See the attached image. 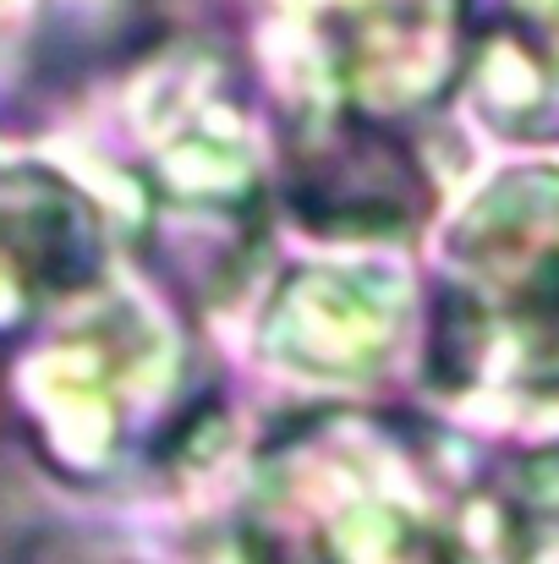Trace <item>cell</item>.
<instances>
[{"mask_svg":"<svg viewBox=\"0 0 559 564\" xmlns=\"http://www.w3.org/2000/svg\"><path fill=\"white\" fill-rule=\"evenodd\" d=\"M428 383L488 400L559 394V171H505L444 241Z\"/></svg>","mask_w":559,"mask_h":564,"instance_id":"obj_1","label":"cell"},{"mask_svg":"<svg viewBox=\"0 0 559 564\" xmlns=\"http://www.w3.org/2000/svg\"><path fill=\"white\" fill-rule=\"evenodd\" d=\"M165 324H154L116 285H99L72 313L28 335L17 362L22 416L72 449L77 460H110L171 422L182 394V362Z\"/></svg>","mask_w":559,"mask_h":564,"instance_id":"obj_2","label":"cell"},{"mask_svg":"<svg viewBox=\"0 0 559 564\" xmlns=\"http://www.w3.org/2000/svg\"><path fill=\"white\" fill-rule=\"evenodd\" d=\"M472 0H297L302 105H341L373 121H406L466 77Z\"/></svg>","mask_w":559,"mask_h":564,"instance_id":"obj_3","label":"cell"},{"mask_svg":"<svg viewBox=\"0 0 559 564\" xmlns=\"http://www.w3.org/2000/svg\"><path fill=\"white\" fill-rule=\"evenodd\" d=\"M143 192L149 236L171 285L192 302H230L247 285L258 247L269 241V192L236 110L225 99L182 110L149 160Z\"/></svg>","mask_w":559,"mask_h":564,"instance_id":"obj_4","label":"cell"},{"mask_svg":"<svg viewBox=\"0 0 559 564\" xmlns=\"http://www.w3.org/2000/svg\"><path fill=\"white\" fill-rule=\"evenodd\" d=\"M280 192L324 241H406L428 219V171L395 121L341 105H297L280 143Z\"/></svg>","mask_w":559,"mask_h":564,"instance_id":"obj_5","label":"cell"},{"mask_svg":"<svg viewBox=\"0 0 559 564\" xmlns=\"http://www.w3.org/2000/svg\"><path fill=\"white\" fill-rule=\"evenodd\" d=\"M110 285L105 219L44 165L0 171V346H22L50 318Z\"/></svg>","mask_w":559,"mask_h":564,"instance_id":"obj_6","label":"cell"},{"mask_svg":"<svg viewBox=\"0 0 559 564\" xmlns=\"http://www.w3.org/2000/svg\"><path fill=\"white\" fill-rule=\"evenodd\" d=\"M258 346L269 362L313 378H368L406 335V280L378 263L291 269L264 307Z\"/></svg>","mask_w":559,"mask_h":564,"instance_id":"obj_7","label":"cell"},{"mask_svg":"<svg viewBox=\"0 0 559 564\" xmlns=\"http://www.w3.org/2000/svg\"><path fill=\"white\" fill-rule=\"evenodd\" d=\"M466 88L516 143H559V0H494L472 17Z\"/></svg>","mask_w":559,"mask_h":564,"instance_id":"obj_8","label":"cell"},{"mask_svg":"<svg viewBox=\"0 0 559 564\" xmlns=\"http://www.w3.org/2000/svg\"><path fill=\"white\" fill-rule=\"evenodd\" d=\"M488 564H559V444L510 455L472 499Z\"/></svg>","mask_w":559,"mask_h":564,"instance_id":"obj_9","label":"cell"}]
</instances>
